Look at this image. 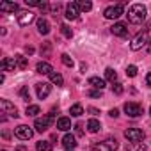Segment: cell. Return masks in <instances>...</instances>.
<instances>
[{
	"label": "cell",
	"instance_id": "cell-17",
	"mask_svg": "<svg viewBox=\"0 0 151 151\" xmlns=\"http://www.w3.org/2000/svg\"><path fill=\"white\" fill-rule=\"evenodd\" d=\"M36 69H37V73H41V75H50L53 73V68H52V64H48V62H37V66H36Z\"/></svg>",
	"mask_w": 151,
	"mask_h": 151
},
{
	"label": "cell",
	"instance_id": "cell-42",
	"mask_svg": "<svg viewBox=\"0 0 151 151\" xmlns=\"http://www.w3.org/2000/svg\"><path fill=\"white\" fill-rule=\"evenodd\" d=\"M16 151H25V147H23V146H20V147H18Z\"/></svg>",
	"mask_w": 151,
	"mask_h": 151
},
{
	"label": "cell",
	"instance_id": "cell-18",
	"mask_svg": "<svg viewBox=\"0 0 151 151\" xmlns=\"http://www.w3.org/2000/svg\"><path fill=\"white\" fill-rule=\"evenodd\" d=\"M37 32H39L41 36H46V34L50 32V23H48L46 18H39V20H37Z\"/></svg>",
	"mask_w": 151,
	"mask_h": 151
},
{
	"label": "cell",
	"instance_id": "cell-5",
	"mask_svg": "<svg viewBox=\"0 0 151 151\" xmlns=\"http://www.w3.org/2000/svg\"><path fill=\"white\" fill-rule=\"evenodd\" d=\"M147 45V32L146 30H142V32H139L133 39H132V43H130V48L133 50V52H137V50H140L142 46H146Z\"/></svg>",
	"mask_w": 151,
	"mask_h": 151
},
{
	"label": "cell",
	"instance_id": "cell-9",
	"mask_svg": "<svg viewBox=\"0 0 151 151\" xmlns=\"http://www.w3.org/2000/svg\"><path fill=\"white\" fill-rule=\"evenodd\" d=\"M14 135H16L18 139H22V140H29V139H32L34 132H32V128H29L27 124H20V126L14 130Z\"/></svg>",
	"mask_w": 151,
	"mask_h": 151
},
{
	"label": "cell",
	"instance_id": "cell-26",
	"mask_svg": "<svg viewBox=\"0 0 151 151\" xmlns=\"http://www.w3.org/2000/svg\"><path fill=\"white\" fill-rule=\"evenodd\" d=\"M14 60H16V66H18V69H27V66H29V60H27V57H23V55H16V57H14Z\"/></svg>",
	"mask_w": 151,
	"mask_h": 151
},
{
	"label": "cell",
	"instance_id": "cell-22",
	"mask_svg": "<svg viewBox=\"0 0 151 151\" xmlns=\"http://www.w3.org/2000/svg\"><path fill=\"white\" fill-rule=\"evenodd\" d=\"M69 114H71V116H75V117H80V116L84 114V107H82L80 103H75V105H71Z\"/></svg>",
	"mask_w": 151,
	"mask_h": 151
},
{
	"label": "cell",
	"instance_id": "cell-40",
	"mask_svg": "<svg viewBox=\"0 0 151 151\" xmlns=\"http://www.w3.org/2000/svg\"><path fill=\"white\" fill-rule=\"evenodd\" d=\"M25 52H27V53H34V48H32V46H25Z\"/></svg>",
	"mask_w": 151,
	"mask_h": 151
},
{
	"label": "cell",
	"instance_id": "cell-45",
	"mask_svg": "<svg viewBox=\"0 0 151 151\" xmlns=\"http://www.w3.org/2000/svg\"><path fill=\"white\" fill-rule=\"evenodd\" d=\"M66 151H68V149H66Z\"/></svg>",
	"mask_w": 151,
	"mask_h": 151
},
{
	"label": "cell",
	"instance_id": "cell-30",
	"mask_svg": "<svg viewBox=\"0 0 151 151\" xmlns=\"http://www.w3.org/2000/svg\"><path fill=\"white\" fill-rule=\"evenodd\" d=\"M78 6H80V11H91L93 9V4L89 2V0H80V2H78Z\"/></svg>",
	"mask_w": 151,
	"mask_h": 151
},
{
	"label": "cell",
	"instance_id": "cell-3",
	"mask_svg": "<svg viewBox=\"0 0 151 151\" xmlns=\"http://www.w3.org/2000/svg\"><path fill=\"white\" fill-rule=\"evenodd\" d=\"M52 123H53V114H46V116L37 117V119L34 121V128H36L39 133H43V132H46V130L50 128Z\"/></svg>",
	"mask_w": 151,
	"mask_h": 151
},
{
	"label": "cell",
	"instance_id": "cell-6",
	"mask_svg": "<svg viewBox=\"0 0 151 151\" xmlns=\"http://www.w3.org/2000/svg\"><path fill=\"white\" fill-rule=\"evenodd\" d=\"M124 137L130 142H142L144 137H146V133L140 128H128V130H124Z\"/></svg>",
	"mask_w": 151,
	"mask_h": 151
},
{
	"label": "cell",
	"instance_id": "cell-16",
	"mask_svg": "<svg viewBox=\"0 0 151 151\" xmlns=\"http://www.w3.org/2000/svg\"><path fill=\"white\" fill-rule=\"evenodd\" d=\"M0 11L2 13H20L16 2H0Z\"/></svg>",
	"mask_w": 151,
	"mask_h": 151
},
{
	"label": "cell",
	"instance_id": "cell-44",
	"mask_svg": "<svg viewBox=\"0 0 151 151\" xmlns=\"http://www.w3.org/2000/svg\"><path fill=\"white\" fill-rule=\"evenodd\" d=\"M2 151H6V149H2Z\"/></svg>",
	"mask_w": 151,
	"mask_h": 151
},
{
	"label": "cell",
	"instance_id": "cell-34",
	"mask_svg": "<svg viewBox=\"0 0 151 151\" xmlns=\"http://www.w3.org/2000/svg\"><path fill=\"white\" fill-rule=\"evenodd\" d=\"M123 91H124V89H123V86H121L119 82H116V84L112 86V93H114V94L119 96V94H123Z\"/></svg>",
	"mask_w": 151,
	"mask_h": 151
},
{
	"label": "cell",
	"instance_id": "cell-43",
	"mask_svg": "<svg viewBox=\"0 0 151 151\" xmlns=\"http://www.w3.org/2000/svg\"><path fill=\"white\" fill-rule=\"evenodd\" d=\"M149 116H151V107H149Z\"/></svg>",
	"mask_w": 151,
	"mask_h": 151
},
{
	"label": "cell",
	"instance_id": "cell-32",
	"mask_svg": "<svg viewBox=\"0 0 151 151\" xmlns=\"http://www.w3.org/2000/svg\"><path fill=\"white\" fill-rule=\"evenodd\" d=\"M60 32H62L64 37H68V39H71V36H73V32H71V29H69L68 25H60Z\"/></svg>",
	"mask_w": 151,
	"mask_h": 151
},
{
	"label": "cell",
	"instance_id": "cell-37",
	"mask_svg": "<svg viewBox=\"0 0 151 151\" xmlns=\"http://www.w3.org/2000/svg\"><path fill=\"white\" fill-rule=\"evenodd\" d=\"M109 114H110L112 117H117V116H119V110H117V109H112V110H110Z\"/></svg>",
	"mask_w": 151,
	"mask_h": 151
},
{
	"label": "cell",
	"instance_id": "cell-33",
	"mask_svg": "<svg viewBox=\"0 0 151 151\" xmlns=\"http://www.w3.org/2000/svg\"><path fill=\"white\" fill-rule=\"evenodd\" d=\"M126 77H132V78H133V77H137V68H135L133 64L126 68Z\"/></svg>",
	"mask_w": 151,
	"mask_h": 151
},
{
	"label": "cell",
	"instance_id": "cell-38",
	"mask_svg": "<svg viewBox=\"0 0 151 151\" xmlns=\"http://www.w3.org/2000/svg\"><path fill=\"white\" fill-rule=\"evenodd\" d=\"M146 84L151 87V73H147V75H146Z\"/></svg>",
	"mask_w": 151,
	"mask_h": 151
},
{
	"label": "cell",
	"instance_id": "cell-19",
	"mask_svg": "<svg viewBox=\"0 0 151 151\" xmlns=\"http://www.w3.org/2000/svg\"><path fill=\"white\" fill-rule=\"evenodd\" d=\"M89 86H93L96 91H103L105 89V80L100 78V77H91L89 78Z\"/></svg>",
	"mask_w": 151,
	"mask_h": 151
},
{
	"label": "cell",
	"instance_id": "cell-23",
	"mask_svg": "<svg viewBox=\"0 0 151 151\" xmlns=\"http://www.w3.org/2000/svg\"><path fill=\"white\" fill-rule=\"evenodd\" d=\"M87 128H89V132H91V133H96V132H100L101 124H100V121H98V119H89V121H87Z\"/></svg>",
	"mask_w": 151,
	"mask_h": 151
},
{
	"label": "cell",
	"instance_id": "cell-35",
	"mask_svg": "<svg viewBox=\"0 0 151 151\" xmlns=\"http://www.w3.org/2000/svg\"><path fill=\"white\" fill-rule=\"evenodd\" d=\"M75 132H77L78 137H82L84 135V124L82 123H77V124H75Z\"/></svg>",
	"mask_w": 151,
	"mask_h": 151
},
{
	"label": "cell",
	"instance_id": "cell-14",
	"mask_svg": "<svg viewBox=\"0 0 151 151\" xmlns=\"http://www.w3.org/2000/svg\"><path fill=\"white\" fill-rule=\"evenodd\" d=\"M77 139H75V135H71V133H66L64 137H62V146L68 149V151H73L75 147H77Z\"/></svg>",
	"mask_w": 151,
	"mask_h": 151
},
{
	"label": "cell",
	"instance_id": "cell-20",
	"mask_svg": "<svg viewBox=\"0 0 151 151\" xmlns=\"http://www.w3.org/2000/svg\"><path fill=\"white\" fill-rule=\"evenodd\" d=\"M71 128V121H69V117H59L57 119V130H60V132H68Z\"/></svg>",
	"mask_w": 151,
	"mask_h": 151
},
{
	"label": "cell",
	"instance_id": "cell-31",
	"mask_svg": "<svg viewBox=\"0 0 151 151\" xmlns=\"http://www.w3.org/2000/svg\"><path fill=\"white\" fill-rule=\"evenodd\" d=\"M20 96L23 98V101H29V100H30V93H29V87H27V86L20 89Z\"/></svg>",
	"mask_w": 151,
	"mask_h": 151
},
{
	"label": "cell",
	"instance_id": "cell-7",
	"mask_svg": "<svg viewBox=\"0 0 151 151\" xmlns=\"http://www.w3.org/2000/svg\"><path fill=\"white\" fill-rule=\"evenodd\" d=\"M123 6L121 4H117V6H110V7H107L105 11H103V16L107 18V20H117L121 14H123Z\"/></svg>",
	"mask_w": 151,
	"mask_h": 151
},
{
	"label": "cell",
	"instance_id": "cell-39",
	"mask_svg": "<svg viewBox=\"0 0 151 151\" xmlns=\"http://www.w3.org/2000/svg\"><path fill=\"white\" fill-rule=\"evenodd\" d=\"M89 112H91V114H93V116H98V110H96V109H94V107H89Z\"/></svg>",
	"mask_w": 151,
	"mask_h": 151
},
{
	"label": "cell",
	"instance_id": "cell-13",
	"mask_svg": "<svg viewBox=\"0 0 151 151\" xmlns=\"http://www.w3.org/2000/svg\"><path fill=\"white\" fill-rule=\"evenodd\" d=\"M110 32H112L114 36H117V37H126V36H128V29H126V25L121 23V22L114 23V27L110 29Z\"/></svg>",
	"mask_w": 151,
	"mask_h": 151
},
{
	"label": "cell",
	"instance_id": "cell-15",
	"mask_svg": "<svg viewBox=\"0 0 151 151\" xmlns=\"http://www.w3.org/2000/svg\"><path fill=\"white\" fill-rule=\"evenodd\" d=\"M0 68H2V71H14L18 66H16V60L14 59L6 57V59H2V62H0Z\"/></svg>",
	"mask_w": 151,
	"mask_h": 151
},
{
	"label": "cell",
	"instance_id": "cell-27",
	"mask_svg": "<svg viewBox=\"0 0 151 151\" xmlns=\"http://www.w3.org/2000/svg\"><path fill=\"white\" fill-rule=\"evenodd\" d=\"M39 112H41L39 105H29V107H27V110H25V114H27V116H30V117H36Z\"/></svg>",
	"mask_w": 151,
	"mask_h": 151
},
{
	"label": "cell",
	"instance_id": "cell-36",
	"mask_svg": "<svg viewBox=\"0 0 151 151\" xmlns=\"http://www.w3.org/2000/svg\"><path fill=\"white\" fill-rule=\"evenodd\" d=\"M101 94H103L101 91H89L87 93V96H91V98H101Z\"/></svg>",
	"mask_w": 151,
	"mask_h": 151
},
{
	"label": "cell",
	"instance_id": "cell-24",
	"mask_svg": "<svg viewBox=\"0 0 151 151\" xmlns=\"http://www.w3.org/2000/svg\"><path fill=\"white\" fill-rule=\"evenodd\" d=\"M105 80L116 84V80H117V73H116L112 68H107V69H105Z\"/></svg>",
	"mask_w": 151,
	"mask_h": 151
},
{
	"label": "cell",
	"instance_id": "cell-4",
	"mask_svg": "<svg viewBox=\"0 0 151 151\" xmlns=\"http://www.w3.org/2000/svg\"><path fill=\"white\" fill-rule=\"evenodd\" d=\"M123 109H124V112H126L128 117H140L144 114V109L139 103H135V101H126Z\"/></svg>",
	"mask_w": 151,
	"mask_h": 151
},
{
	"label": "cell",
	"instance_id": "cell-11",
	"mask_svg": "<svg viewBox=\"0 0 151 151\" xmlns=\"http://www.w3.org/2000/svg\"><path fill=\"white\" fill-rule=\"evenodd\" d=\"M36 93H37V98H39V100H45V98L50 96L52 86L46 84V82H39V84H36Z\"/></svg>",
	"mask_w": 151,
	"mask_h": 151
},
{
	"label": "cell",
	"instance_id": "cell-2",
	"mask_svg": "<svg viewBox=\"0 0 151 151\" xmlns=\"http://www.w3.org/2000/svg\"><path fill=\"white\" fill-rule=\"evenodd\" d=\"M117 140L116 139H107L101 142H94L93 144V151H116L117 149Z\"/></svg>",
	"mask_w": 151,
	"mask_h": 151
},
{
	"label": "cell",
	"instance_id": "cell-1",
	"mask_svg": "<svg viewBox=\"0 0 151 151\" xmlns=\"http://www.w3.org/2000/svg\"><path fill=\"white\" fill-rule=\"evenodd\" d=\"M146 14H147V11H146V7L142 4H133V6H130L126 16H128V22L130 23L139 25V23H142L146 20Z\"/></svg>",
	"mask_w": 151,
	"mask_h": 151
},
{
	"label": "cell",
	"instance_id": "cell-10",
	"mask_svg": "<svg viewBox=\"0 0 151 151\" xmlns=\"http://www.w3.org/2000/svg\"><path fill=\"white\" fill-rule=\"evenodd\" d=\"M78 14H80V6H78V2H69V4L66 6V18H68V20H77Z\"/></svg>",
	"mask_w": 151,
	"mask_h": 151
},
{
	"label": "cell",
	"instance_id": "cell-12",
	"mask_svg": "<svg viewBox=\"0 0 151 151\" xmlns=\"http://www.w3.org/2000/svg\"><path fill=\"white\" fill-rule=\"evenodd\" d=\"M0 107H2V112L11 116V117H18V109L9 101V100H0Z\"/></svg>",
	"mask_w": 151,
	"mask_h": 151
},
{
	"label": "cell",
	"instance_id": "cell-41",
	"mask_svg": "<svg viewBox=\"0 0 151 151\" xmlns=\"http://www.w3.org/2000/svg\"><path fill=\"white\" fill-rule=\"evenodd\" d=\"M147 52H149V53H151V39H149V41H147Z\"/></svg>",
	"mask_w": 151,
	"mask_h": 151
},
{
	"label": "cell",
	"instance_id": "cell-25",
	"mask_svg": "<svg viewBox=\"0 0 151 151\" xmlns=\"http://www.w3.org/2000/svg\"><path fill=\"white\" fill-rule=\"evenodd\" d=\"M50 80H52V84H55V86H59V87L64 86V78H62L60 73H55V71H53V73L50 75Z\"/></svg>",
	"mask_w": 151,
	"mask_h": 151
},
{
	"label": "cell",
	"instance_id": "cell-29",
	"mask_svg": "<svg viewBox=\"0 0 151 151\" xmlns=\"http://www.w3.org/2000/svg\"><path fill=\"white\" fill-rule=\"evenodd\" d=\"M60 60H62V64L68 66V68H73V64H75V60H73L68 53H62V55H60Z\"/></svg>",
	"mask_w": 151,
	"mask_h": 151
},
{
	"label": "cell",
	"instance_id": "cell-28",
	"mask_svg": "<svg viewBox=\"0 0 151 151\" xmlns=\"http://www.w3.org/2000/svg\"><path fill=\"white\" fill-rule=\"evenodd\" d=\"M36 147H37V151H52V149H53L48 140H39V142L36 144Z\"/></svg>",
	"mask_w": 151,
	"mask_h": 151
},
{
	"label": "cell",
	"instance_id": "cell-21",
	"mask_svg": "<svg viewBox=\"0 0 151 151\" xmlns=\"http://www.w3.org/2000/svg\"><path fill=\"white\" fill-rule=\"evenodd\" d=\"M124 151H147V147H146V144H142V142H130Z\"/></svg>",
	"mask_w": 151,
	"mask_h": 151
},
{
	"label": "cell",
	"instance_id": "cell-8",
	"mask_svg": "<svg viewBox=\"0 0 151 151\" xmlns=\"http://www.w3.org/2000/svg\"><path fill=\"white\" fill-rule=\"evenodd\" d=\"M16 18H18V23H20L22 27H27V25H30V23L36 20V14H34L32 11H20V13L16 14Z\"/></svg>",
	"mask_w": 151,
	"mask_h": 151
}]
</instances>
